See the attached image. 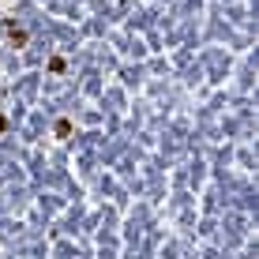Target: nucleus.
Segmentation results:
<instances>
[{"mask_svg":"<svg viewBox=\"0 0 259 259\" xmlns=\"http://www.w3.org/2000/svg\"><path fill=\"white\" fill-rule=\"evenodd\" d=\"M64 68H68V60H64V57H53V60H49V71H57V75H60Z\"/></svg>","mask_w":259,"mask_h":259,"instance_id":"f03ea898","label":"nucleus"},{"mask_svg":"<svg viewBox=\"0 0 259 259\" xmlns=\"http://www.w3.org/2000/svg\"><path fill=\"white\" fill-rule=\"evenodd\" d=\"M8 34H12V41H15V46H26V30H15V26H12Z\"/></svg>","mask_w":259,"mask_h":259,"instance_id":"7ed1b4c3","label":"nucleus"},{"mask_svg":"<svg viewBox=\"0 0 259 259\" xmlns=\"http://www.w3.org/2000/svg\"><path fill=\"white\" fill-rule=\"evenodd\" d=\"M4 128H8V120H4V117H0V132H4Z\"/></svg>","mask_w":259,"mask_h":259,"instance_id":"20e7f679","label":"nucleus"},{"mask_svg":"<svg viewBox=\"0 0 259 259\" xmlns=\"http://www.w3.org/2000/svg\"><path fill=\"white\" fill-rule=\"evenodd\" d=\"M53 132H57V139H68L71 136V120H57V128H53Z\"/></svg>","mask_w":259,"mask_h":259,"instance_id":"f257e3e1","label":"nucleus"}]
</instances>
